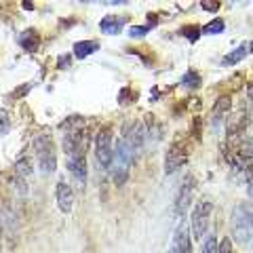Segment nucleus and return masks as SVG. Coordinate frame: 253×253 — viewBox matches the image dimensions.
I'll return each mask as SVG.
<instances>
[{
	"instance_id": "nucleus-24",
	"label": "nucleus",
	"mask_w": 253,
	"mask_h": 253,
	"mask_svg": "<svg viewBox=\"0 0 253 253\" xmlns=\"http://www.w3.org/2000/svg\"><path fill=\"white\" fill-rule=\"evenodd\" d=\"M181 34L188 36L190 42H196V38L203 34V30H201V28H184V30H181Z\"/></svg>"
},
{
	"instance_id": "nucleus-22",
	"label": "nucleus",
	"mask_w": 253,
	"mask_h": 253,
	"mask_svg": "<svg viewBox=\"0 0 253 253\" xmlns=\"http://www.w3.org/2000/svg\"><path fill=\"white\" fill-rule=\"evenodd\" d=\"M152 28H154L152 23H148V26H133V28L129 30V36H131V38H144Z\"/></svg>"
},
{
	"instance_id": "nucleus-7",
	"label": "nucleus",
	"mask_w": 253,
	"mask_h": 253,
	"mask_svg": "<svg viewBox=\"0 0 253 253\" xmlns=\"http://www.w3.org/2000/svg\"><path fill=\"white\" fill-rule=\"evenodd\" d=\"M194 194H196V177L186 175V179L181 181V186L177 190V196H175V213L179 217L190 209V205H192V201H194Z\"/></svg>"
},
{
	"instance_id": "nucleus-9",
	"label": "nucleus",
	"mask_w": 253,
	"mask_h": 253,
	"mask_svg": "<svg viewBox=\"0 0 253 253\" xmlns=\"http://www.w3.org/2000/svg\"><path fill=\"white\" fill-rule=\"evenodd\" d=\"M169 253H192V239H190V224L186 219H179V224L173 232Z\"/></svg>"
},
{
	"instance_id": "nucleus-33",
	"label": "nucleus",
	"mask_w": 253,
	"mask_h": 253,
	"mask_svg": "<svg viewBox=\"0 0 253 253\" xmlns=\"http://www.w3.org/2000/svg\"><path fill=\"white\" fill-rule=\"evenodd\" d=\"M0 253H2V245H0Z\"/></svg>"
},
{
	"instance_id": "nucleus-28",
	"label": "nucleus",
	"mask_w": 253,
	"mask_h": 253,
	"mask_svg": "<svg viewBox=\"0 0 253 253\" xmlns=\"http://www.w3.org/2000/svg\"><path fill=\"white\" fill-rule=\"evenodd\" d=\"M70 61H72V57H70V55H61V57H59V63H57V66L63 70V68H66V66H70Z\"/></svg>"
},
{
	"instance_id": "nucleus-3",
	"label": "nucleus",
	"mask_w": 253,
	"mask_h": 253,
	"mask_svg": "<svg viewBox=\"0 0 253 253\" xmlns=\"http://www.w3.org/2000/svg\"><path fill=\"white\" fill-rule=\"evenodd\" d=\"M34 152H36V161H38V169L44 175H51L57 169V152H55L53 139L46 133H41L38 137H34Z\"/></svg>"
},
{
	"instance_id": "nucleus-20",
	"label": "nucleus",
	"mask_w": 253,
	"mask_h": 253,
	"mask_svg": "<svg viewBox=\"0 0 253 253\" xmlns=\"http://www.w3.org/2000/svg\"><path fill=\"white\" fill-rule=\"evenodd\" d=\"M226 30V21L224 19H213L211 23L203 28V34H221Z\"/></svg>"
},
{
	"instance_id": "nucleus-23",
	"label": "nucleus",
	"mask_w": 253,
	"mask_h": 253,
	"mask_svg": "<svg viewBox=\"0 0 253 253\" xmlns=\"http://www.w3.org/2000/svg\"><path fill=\"white\" fill-rule=\"evenodd\" d=\"M13 184H15V190H17V194H19V196H26V194H28L26 177H21V175H15V179H13Z\"/></svg>"
},
{
	"instance_id": "nucleus-21",
	"label": "nucleus",
	"mask_w": 253,
	"mask_h": 253,
	"mask_svg": "<svg viewBox=\"0 0 253 253\" xmlns=\"http://www.w3.org/2000/svg\"><path fill=\"white\" fill-rule=\"evenodd\" d=\"M217 251H219V245H217L215 234H209L207 239H205V243H203L201 253H217Z\"/></svg>"
},
{
	"instance_id": "nucleus-6",
	"label": "nucleus",
	"mask_w": 253,
	"mask_h": 253,
	"mask_svg": "<svg viewBox=\"0 0 253 253\" xmlns=\"http://www.w3.org/2000/svg\"><path fill=\"white\" fill-rule=\"evenodd\" d=\"M86 141H89V135H86V126H78L74 131H68L63 135V152L70 156H84L86 154Z\"/></svg>"
},
{
	"instance_id": "nucleus-18",
	"label": "nucleus",
	"mask_w": 253,
	"mask_h": 253,
	"mask_svg": "<svg viewBox=\"0 0 253 253\" xmlns=\"http://www.w3.org/2000/svg\"><path fill=\"white\" fill-rule=\"evenodd\" d=\"M201 83H203V78H201V74L196 72V70H186L184 78H181V84H184L186 89H192V91L199 89Z\"/></svg>"
},
{
	"instance_id": "nucleus-30",
	"label": "nucleus",
	"mask_w": 253,
	"mask_h": 253,
	"mask_svg": "<svg viewBox=\"0 0 253 253\" xmlns=\"http://www.w3.org/2000/svg\"><path fill=\"white\" fill-rule=\"evenodd\" d=\"M247 192H249V196H251V201H253V181H251V184H247Z\"/></svg>"
},
{
	"instance_id": "nucleus-19",
	"label": "nucleus",
	"mask_w": 253,
	"mask_h": 253,
	"mask_svg": "<svg viewBox=\"0 0 253 253\" xmlns=\"http://www.w3.org/2000/svg\"><path fill=\"white\" fill-rule=\"evenodd\" d=\"M15 171H17V175H21V177H30L32 175V161L28 156H21L17 163H15Z\"/></svg>"
},
{
	"instance_id": "nucleus-12",
	"label": "nucleus",
	"mask_w": 253,
	"mask_h": 253,
	"mask_svg": "<svg viewBox=\"0 0 253 253\" xmlns=\"http://www.w3.org/2000/svg\"><path fill=\"white\" fill-rule=\"evenodd\" d=\"M126 23V17H118V15H106L99 21V30L108 36H118L123 32V26Z\"/></svg>"
},
{
	"instance_id": "nucleus-16",
	"label": "nucleus",
	"mask_w": 253,
	"mask_h": 253,
	"mask_svg": "<svg viewBox=\"0 0 253 253\" xmlns=\"http://www.w3.org/2000/svg\"><path fill=\"white\" fill-rule=\"evenodd\" d=\"M97 51H99V42H95V41H81V42L74 44V57L76 59H86L89 55L97 53Z\"/></svg>"
},
{
	"instance_id": "nucleus-10",
	"label": "nucleus",
	"mask_w": 253,
	"mask_h": 253,
	"mask_svg": "<svg viewBox=\"0 0 253 253\" xmlns=\"http://www.w3.org/2000/svg\"><path fill=\"white\" fill-rule=\"evenodd\" d=\"M55 196H57V207L61 213H72L74 207V190L68 181H59L57 188H55Z\"/></svg>"
},
{
	"instance_id": "nucleus-8",
	"label": "nucleus",
	"mask_w": 253,
	"mask_h": 253,
	"mask_svg": "<svg viewBox=\"0 0 253 253\" xmlns=\"http://www.w3.org/2000/svg\"><path fill=\"white\" fill-rule=\"evenodd\" d=\"M188 156H190L188 148L181 141H173L167 154H165V173L169 175V173H175L177 169H181L188 163Z\"/></svg>"
},
{
	"instance_id": "nucleus-11",
	"label": "nucleus",
	"mask_w": 253,
	"mask_h": 253,
	"mask_svg": "<svg viewBox=\"0 0 253 253\" xmlns=\"http://www.w3.org/2000/svg\"><path fill=\"white\" fill-rule=\"evenodd\" d=\"M125 141L129 144V148L133 150V154H139V150L144 148V144H146V131H144V126H141L139 123H133L129 129L125 131Z\"/></svg>"
},
{
	"instance_id": "nucleus-17",
	"label": "nucleus",
	"mask_w": 253,
	"mask_h": 253,
	"mask_svg": "<svg viewBox=\"0 0 253 253\" xmlns=\"http://www.w3.org/2000/svg\"><path fill=\"white\" fill-rule=\"evenodd\" d=\"M247 53H249L247 46H245V44H239L232 53H228L226 57L221 59V63H224V66H236L239 61H243V59H245V55H247Z\"/></svg>"
},
{
	"instance_id": "nucleus-32",
	"label": "nucleus",
	"mask_w": 253,
	"mask_h": 253,
	"mask_svg": "<svg viewBox=\"0 0 253 253\" xmlns=\"http://www.w3.org/2000/svg\"><path fill=\"white\" fill-rule=\"evenodd\" d=\"M0 217H2V203H0Z\"/></svg>"
},
{
	"instance_id": "nucleus-5",
	"label": "nucleus",
	"mask_w": 253,
	"mask_h": 253,
	"mask_svg": "<svg viewBox=\"0 0 253 253\" xmlns=\"http://www.w3.org/2000/svg\"><path fill=\"white\" fill-rule=\"evenodd\" d=\"M211 215H213V203L203 199L194 205L192 217H190V230L196 241H203V236L207 234L209 224H211Z\"/></svg>"
},
{
	"instance_id": "nucleus-31",
	"label": "nucleus",
	"mask_w": 253,
	"mask_h": 253,
	"mask_svg": "<svg viewBox=\"0 0 253 253\" xmlns=\"http://www.w3.org/2000/svg\"><path fill=\"white\" fill-rule=\"evenodd\" d=\"M249 53H253V42H251V44H249Z\"/></svg>"
},
{
	"instance_id": "nucleus-13",
	"label": "nucleus",
	"mask_w": 253,
	"mask_h": 253,
	"mask_svg": "<svg viewBox=\"0 0 253 253\" xmlns=\"http://www.w3.org/2000/svg\"><path fill=\"white\" fill-rule=\"evenodd\" d=\"M17 42L19 46L26 53H36L38 51V46H41V34H38L36 30H26V32H21L19 38H17Z\"/></svg>"
},
{
	"instance_id": "nucleus-1",
	"label": "nucleus",
	"mask_w": 253,
	"mask_h": 253,
	"mask_svg": "<svg viewBox=\"0 0 253 253\" xmlns=\"http://www.w3.org/2000/svg\"><path fill=\"white\" fill-rule=\"evenodd\" d=\"M230 234L239 245H249L253 241V207L239 203L230 215Z\"/></svg>"
},
{
	"instance_id": "nucleus-25",
	"label": "nucleus",
	"mask_w": 253,
	"mask_h": 253,
	"mask_svg": "<svg viewBox=\"0 0 253 253\" xmlns=\"http://www.w3.org/2000/svg\"><path fill=\"white\" fill-rule=\"evenodd\" d=\"M217 253H234V249H232V239H221V243H219V251Z\"/></svg>"
},
{
	"instance_id": "nucleus-26",
	"label": "nucleus",
	"mask_w": 253,
	"mask_h": 253,
	"mask_svg": "<svg viewBox=\"0 0 253 253\" xmlns=\"http://www.w3.org/2000/svg\"><path fill=\"white\" fill-rule=\"evenodd\" d=\"M201 6H203L205 11H211V13L219 11V2H215V0H203V2H201Z\"/></svg>"
},
{
	"instance_id": "nucleus-2",
	"label": "nucleus",
	"mask_w": 253,
	"mask_h": 253,
	"mask_svg": "<svg viewBox=\"0 0 253 253\" xmlns=\"http://www.w3.org/2000/svg\"><path fill=\"white\" fill-rule=\"evenodd\" d=\"M133 161H135V154H133V150L125 141V137H121L114 144V156H112V165H110V175H112V181L116 186L126 184Z\"/></svg>"
},
{
	"instance_id": "nucleus-29",
	"label": "nucleus",
	"mask_w": 253,
	"mask_h": 253,
	"mask_svg": "<svg viewBox=\"0 0 253 253\" xmlns=\"http://www.w3.org/2000/svg\"><path fill=\"white\" fill-rule=\"evenodd\" d=\"M129 93H131L129 89H123V91H121V95H118V101H121V104H126V101H129V97H131Z\"/></svg>"
},
{
	"instance_id": "nucleus-14",
	"label": "nucleus",
	"mask_w": 253,
	"mask_h": 253,
	"mask_svg": "<svg viewBox=\"0 0 253 253\" xmlns=\"http://www.w3.org/2000/svg\"><path fill=\"white\" fill-rule=\"evenodd\" d=\"M232 110V97L230 95H221V97L215 101V106H213V114H211V125L217 126V121L221 123V118H224L228 112Z\"/></svg>"
},
{
	"instance_id": "nucleus-27",
	"label": "nucleus",
	"mask_w": 253,
	"mask_h": 253,
	"mask_svg": "<svg viewBox=\"0 0 253 253\" xmlns=\"http://www.w3.org/2000/svg\"><path fill=\"white\" fill-rule=\"evenodd\" d=\"M0 116H2V131H0V133L4 135V133L9 131V114H6L4 110H2V112H0Z\"/></svg>"
},
{
	"instance_id": "nucleus-4",
	"label": "nucleus",
	"mask_w": 253,
	"mask_h": 253,
	"mask_svg": "<svg viewBox=\"0 0 253 253\" xmlns=\"http://www.w3.org/2000/svg\"><path fill=\"white\" fill-rule=\"evenodd\" d=\"M114 131L112 126L106 125L101 126L97 137H95V161H97V167L101 171H110V165H112V156H114Z\"/></svg>"
},
{
	"instance_id": "nucleus-15",
	"label": "nucleus",
	"mask_w": 253,
	"mask_h": 253,
	"mask_svg": "<svg viewBox=\"0 0 253 253\" xmlns=\"http://www.w3.org/2000/svg\"><path fill=\"white\" fill-rule=\"evenodd\" d=\"M66 165H68V171L72 173L81 184H84L86 181V158L84 156H70Z\"/></svg>"
}]
</instances>
